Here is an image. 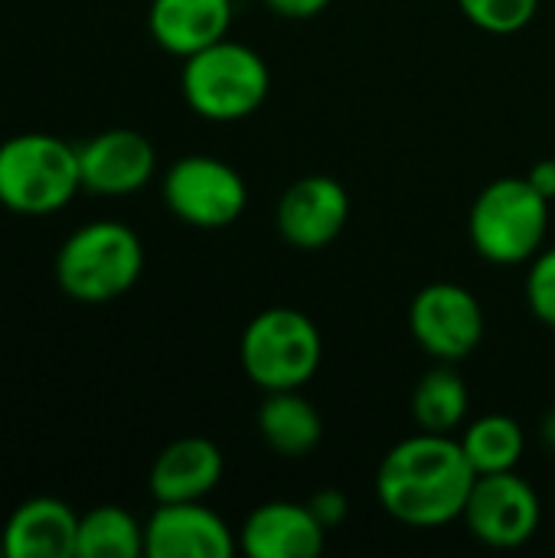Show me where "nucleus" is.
Returning a JSON list of instances; mask_svg holds the SVG:
<instances>
[{"label": "nucleus", "mask_w": 555, "mask_h": 558, "mask_svg": "<svg viewBox=\"0 0 555 558\" xmlns=\"http://www.w3.org/2000/svg\"><path fill=\"white\" fill-rule=\"evenodd\" d=\"M474 481L478 474L455 435L419 432L396 441L379 461L376 497L396 523L438 530L461 520Z\"/></svg>", "instance_id": "nucleus-1"}, {"label": "nucleus", "mask_w": 555, "mask_h": 558, "mask_svg": "<svg viewBox=\"0 0 555 558\" xmlns=\"http://www.w3.org/2000/svg\"><path fill=\"white\" fill-rule=\"evenodd\" d=\"M144 271L137 232L114 219L79 226L56 252V281L79 304H108L128 294Z\"/></svg>", "instance_id": "nucleus-2"}, {"label": "nucleus", "mask_w": 555, "mask_h": 558, "mask_svg": "<svg viewBox=\"0 0 555 558\" xmlns=\"http://www.w3.org/2000/svg\"><path fill=\"white\" fill-rule=\"evenodd\" d=\"M183 98L186 105L216 124H232L255 114L272 88L268 62L245 43L219 39L183 59Z\"/></svg>", "instance_id": "nucleus-3"}, {"label": "nucleus", "mask_w": 555, "mask_h": 558, "mask_svg": "<svg viewBox=\"0 0 555 558\" xmlns=\"http://www.w3.org/2000/svg\"><path fill=\"white\" fill-rule=\"evenodd\" d=\"M550 232V199L527 177H500L487 183L471 213L468 235L474 252L491 265L533 262Z\"/></svg>", "instance_id": "nucleus-4"}, {"label": "nucleus", "mask_w": 555, "mask_h": 558, "mask_svg": "<svg viewBox=\"0 0 555 558\" xmlns=\"http://www.w3.org/2000/svg\"><path fill=\"white\" fill-rule=\"evenodd\" d=\"M82 190L75 144L26 131L0 144V203L20 216L59 213Z\"/></svg>", "instance_id": "nucleus-5"}, {"label": "nucleus", "mask_w": 555, "mask_h": 558, "mask_svg": "<svg viewBox=\"0 0 555 558\" xmlns=\"http://www.w3.org/2000/svg\"><path fill=\"white\" fill-rule=\"evenodd\" d=\"M324 360L317 324L294 307H268L255 314L239 337V363L262 392L307 386Z\"/></svg>", "instance_id": "nucleus-6"}, {"label": "nucleus", "mask_w": 555, "mask_h": 558, "mask_svg": "<svg viewBox=\"0 0 555 558\" xmlns=\"http://www.w3.org/2000/svg\"><path fill=\"white\" fill-rule=\"evenodd\" d=\"M167 209L193 229H226L242 219L249 186L236 167L209 154H190L164 173Z\"/></svg>", "instance_id": "nucleus-7"}, {"label": "nucleus", "mask_w": 555, "mask_h": 558, "mask_svg": "<svg viewBox=\"0 0 555 558\" xmlns=\"http://www.w3.org/2000/svg\"><path fill=\"white\" fill-rule=\"evenodd\" d=\"M484 327L481 301L455 281L425 284L409 304V333L438 363L468 360L481 347Z\"/></svg>", "instance_id": "nucleus-8"}, {"label": "nucleus", "mask_w": 555, "mask_h": 558, "mask_svg": "<svg viewBox=\"0 0 555 558\" xmlns=\"http://www.w3.org/2000/svg\"><path fill=\"white\" fill-rule=\"evenodd\" d=\"M461 520L478 543L491 549H520L536 536L543 507L533 484L517 471L481 474Z\"/></svg>", "instance_id": "nucleus-9"}, {"label": "nucleus", "mask_w": 555, "mask_h": 558, "mask_svg": "<svg viewBox=\"0 0 555 558\" xmlns=\"http://www.w3.org/2000/svg\"><path fill=\"white\" fill-rule=\"evenodd\" d=\"M350 219V193L340 180L314 173L294 180L275 209L278 235L298 252H321L340 239Z\"/></svg>", "instance_id": "nucleus-10"}, {"label": "nucleus", "mask_w": 555, "mask_h": 558, "mask_svg": "<svg viewBox=\"0 0 555 558\" xmlns=\"http://www.w3.org/2000/svg\"><path fill=\"white\" fill-rule=\"evenodd\" d=\"M75 150H79L82 190L95 196H131L144 190L157 170L154 144L131 128H108L75 144Z\"/></svg>", "instance_id": "nucleus-11"}, {"label": "nucleus", "mask_w": 555, "mask_h": 558, "mask_svg": "<svg viewBox=\"0 0 555 558\" xmlns=\"http://www.w3.org/2000/svg\"><path fill=\"white\" fill-rule=\"evenodd\" d=\"M239 549L229 523L203 500L157 504L144 523L147 558H229Z\"/></svg>", "instance_id": "nucleus-12"}, {"label": "nucleus", "mask_w": 555, "mask_h": 558, "mask_svg": "<svg viewBox=\"0 0 555 558\" xmlns=\"http://www.w3.org/2000/svg\"><path fill=\"white\" fill-rule=\"evenodd\" d=\"M324 523L307 504L294 500L255 507L239 530V549L249 558H314L324 553Z\"/></svg>", "instance_id": "nucleus-13"}, {"label": "nucleus", "mask_w": 555, "mask_h": 558, "mask_svg": "<svg viewBox=\"0 0 555 558\" xmlns=\"http://www.w3.org/2000/svg\"><path fill=\"white\" fill-rule=\"evenodd\" d=\"M226 461L216 441L190 435L170 441L150 464L147 487L157 504H183L203 500L222 481Z\"/></svg>", "instance_id": "nucleus-14"}, {"label": "nucleus", "mask_w": 555, "mask_h": 558, "mask_svg": "<svg viewBox=\"0 0 555 558\" xmlns=\"http://www.w3.org/2000/svg\"><path fill=\"white\" fill-rule=\"evenodd\" d=\"M0 539L7 558H75L79 513L59 497H33L10 513Z\"/></svg>", "instance_id": "nucleus-15"}, {"label": "nucleus", "mask_w": 555, "mask_h": 558, "mask_svg": "<svg viewBox=\"0 0 555 558\" xmlns=\"http://www.w3.org/2000/svg\"><path fill=\"white\" fill-rule=\"evenodd\" d=\"M232 0H150L147 29L170 56H193L229 36Z\"/></svg>", "instance_id": "nucleus-16"}, {"label": "nucleus", "mask_w": 555, "mask_h": 558, "mask_svg": "<svg viewBox=\"0 0 555 558\" xmlns=\"http://www.w3.org/2000/svg\"><path fill=\"white\" fill-rule=\"evenodd\" d=\"M262 441L281 458H304L324 438L321 412L301 396V389L265 392V402L255 415Z\"/></svg>", "instance_id": "nucleus-17"}, {"label": "nucleus", "mask_w": 555, "mask_h": 558, "mask_svg": "<svg viewBox=\"0 0 555 558\" xmlns=\"http://www.w3.org/2000/svg\"><path fill=\"white\" fill-rule=\"evenodd\" d=\"M471 392L455 363H438L412 389V418L419 432L455 435L468 425Z\"/></svg>", "instance_id": "nucleus-18"}, {"label": "nucleus", "mask_w": 555, "mask_h": 558, "mask_svg": "<svg viewBox=\"0 0 555 558\" xmlns=\"http://www.w3.org/2000/svg\"><path fill=\"white\" fill-rule=\"evenodd\" d=\"M461 451L468 458V464L474 468V474H504V471H517V464L527 454V432L517 418L510 415H481L474 422L464 425L461 432Z\"/></svg>", "instance_id": "nucleus-19"}, {"label": "nucleus", "mask_w": 555, "mask_h": 558, "mask_svg": "<svg viewBox=\"0 0 555 558\" xmlns=\"http://www.w3.org/2000/svg\"><path fill=\"white\" fill-rule=\"evenodd\" d=\"M144 556V526L121 507H95L79 517L75 558H137Z\"/></svg>", "instance_id": "nucleus-20"}, {"label": "nucleus", "mask_w": 555, "mask_h": 558, "mask_svg": "<svg viewBox=\"0 0 555 558\" xmlns=\"http://www.w3.org/2000/svg\"><path fill=\"white\" fill-rule=\"evenodd\" d=\"M458 10L478 29L507 36L523 29L536 16L540 0H458Z\"/></svg>", "instance_id": "nucleus-21"}, {"label": "nucleus", "mask_w": 555, "mask_h": 558, "mask_svg": "<svg viewBox=\"0 0 555 558\" xmlns=\"http://www.w3.org/2000/svg\"><path fill=\"white\" fill-rule=\"evenodd\" d=\"M527 304L533 317L555 330V245L543 248L527 271Z\"/></svg>", "instance_id": "nucleus-22"}, {"label": "nucleus", "mask_w": 555, "mask_h": 558, "mask_svg": "<svg viewBox=\"0 0 555 558\" xmlns=\"http://www.w3.org/2000/svg\"><path fill=\"white\" fill-rule=\"evenodd\" d=\"M307 507L314 510V517L324 523V530L330 533V530H337L343 520H347V513H350V500H347V494L343 490H337V487H324V490H317L311 500H307Z\"/></svg>", "instance_id": "nucleus-23"}, {"label": "nucleus", "mask_w": 555, "mask_h": 558, "mask_svg": "<svg viewBox=\"0 0 555 558\" xmlns=\"http://www.w3.org/2000/svg\"><path fill=\"white\" fill-rule=\"evenodd\" d=\"M334 0H265V7L281 20H311L321 16Z\"/></svg>", "instance_id": "nucleus-24"}, {"label": "nucleus", "mask_w": 555, "mask_h": 558, "mask_svg": "<svg viewBox=\"0 0 555 558\" xmlns=\"http://www.w3.org/2000/svg\"><path fill=\"white\" fill-rule=\"evenodd\" d=\"M527 180L553 203L555 199V157H546L540 163H533V170L527 173Z\"/></svg>", "instance_id": "nucleus-25"}, {"label": "nucleus", "mask_w": 555, "mask_h": 558, "mask_svg": "<svg viewBox=\"0 0 555 558\" xmlns=\"http://www.w3.org/2000/svg\"><path fill=\"white\" fill-rule=\"evenodd\" d=\"M540 438H543V445L546 448H553L555 451V409L540 422Z\"/></svg>", "instance_id": "nucleus-26"}, {"label": "nucleus", "mask_w": 555, "mask_h": 558, "mask_svg": "<svg viewBox=\"0 0 555 558\" xmlns=\"http://www.w3.org/2000/svg\"><path fill=\"white\" fill-rule=\"evenodd\" d=\"M0 558H7V553H3V539H0Z\"/></svg>", "instance_id": "nucleus-27"}]
</instances>
